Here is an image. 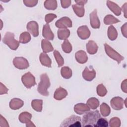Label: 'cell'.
Returning a JSON list of instances; mask_svg holds the SVG:
<instances>
[{"instance_id": "29", "label": "cell", "mask_w": 127, "mask_h": 127, "mask_svg": "<svg viewBox=\"0 0 127 127\" xmlns=\"http://www.w3.org/2000/svg\"><path fill=\"white\" fill-rule=\"evenodd\" d=\"M120 21L119 19L111 14L107 15L104 18V22L106 25H111L119 22Z\"/></svg>"}, {"instance_id": "1", "label": "cell", "mask_w": 127, "mask_h": 127, "mask_svg": "<svg viewBox=\"0 0 127 127\" xmlns=\"http://www.w3.org/2000/svg\"><path fill=\"white\" fill-rule=\"evenodd\" d=\"M101 115L98 110L89 111L85 114L82 118L83 127H95Z\"/></svg>"}, {"instance_id": "41", "label": "cell", "mask_w": 127, "mask_h": 127, "mask_svg": "<svg viewBox=\"0 0 127 127\" xmlns=\"http://www.w3.org/2000/svg\"><path fill=\"white\" fill-rule=\"evenodd\" d=\"M62 6L64 8H66L71 4V0H61Z\"/></svg>"}, {"instance_id": "22", "label": "cell", "mask_w": 127, "mask_h": 127, "mask_svg": "<svg viewBox=\"0 0 127 127\" xmlns=\"http://www.w3.org/2000/svg\"><path fill=\"white\" fill-rule=\"evenodd\" d=\"M32 118V115L27 112H24L20 114L19 116V120L22 123L27 124L30 123L31 121V119Z\"/></svg>"}, {"instance_id": "6", "label": "cell", "mask_w": 127, "mask_h": 127, "mask_svg": "<svg viewBox=\"0 0 127 127\" xmlns=\"http://www.w3.org/2000/svg\"><path fill=\"white\" fill-rule=\"evenodd\" d=\"M21 80L24 85L28 89L31 88L36 84L35 77L30 72L24 74L21 77Z\"/></svg>"}, {"instance_id": "26", "label": "cell", "mask_w": 127, "mask_h": 127, "mask_svg": "<svg viewBox=\"0 0 127 127\" xmlns=\"http://www.w3.org/2000/svg\"><path fill=\"white\" fill-rule=\"evenodd\" d=\"M108 37L111 41L115 40L118 37L117 31L113 25H111L108 27Z\"/></svg>"}, {"instance_id": "39", "label": "cell", "mask_w": 127, "mask_h": 127, "mask_svg": "<svg viewBox=\"0 0 127 127\" xmlns=\"http://www.w3.org/2000/svg\"><path fill=\"white\" fill-rule=\"evenodd\" d=\"M38 1L36 0H23V3L24 4L28 7H33L35 6Z\"/></svg>"}, {"instance_id": "8", "label": "cell", "mask_w": 127, "mask_h": 127, "mask_svg": "<svg viewBox=\"0 0 127 127\" xmlns=\"http://www.w3.org/2000/svg\"><path fill=\"white\" fill-rule=\"evenodd\" d=\"M55 25L57 27L60 29L71 27L72 21L69 18L64 16L58 20L55 23Z\"/></svg>"}, {"instance_id": "35", "label": "cell", "mask_w": 127, "mask_h": 127, "mask_svg": "<svg viewBox=\"0 0 127 127\" xmlns=\"http://www.w3.org/2000/svg\"><path fill=\"white\" fill-rule=\"evenodd\" d=\"M54 55L58 63V67L62 66L64 64V60L60 53L57 50H55L54 52Z\"/></svg>"}, {"instance_id": "47", "label": "cell", "mask_w": 127, "mask_h": 127, "mask_svg": "<svg viewBox=\"0 0 127 127\" xmlns=\"http://www.w3.org/2000/svg\"><path fill=\"white\" fill-rule=\"evenodd\" d=\"M127 3H125L124 5H123L122 6V10L123 11V12H124V16L125 17V18H127V14H126V13H127Z\"/></svg>"}, {"instance_id": "44", "label": "cell", "mask_w": 127, "mask_h": 127, "mask_svg": "<svg viewBox=\"0 0 127 127\" xmlns=\"http://www.w3.org/2000/svg\"><path fill=\"white\" fill-rule=\"evenodd\" d=\"M121 31L123 36L127 38V23H125L121 27Z\"/></svg>"}, {"instance_id": "25", "label": "cell", "mask_w": 127, "mask_h": 127, "mask_svg": "<svg viewBox=\"0 0 127 127\" xmlns=\"http://www.w3.org/2000/svg\"><path fill=\"white\" fill-rule=\"evenodd\" d=\"M74 13L79 17H83L84 15V5H81L77 4H73L72 5Z\"/></svg>"}, {"instance_id": "33", "label": "cell", "mask_w": 127, "mask_h": 127, "mask_svg": "<svg viewBox=\"0 0 127 127\" xmlns=\"http://www.w3.org/2000/svg\"><path fill=\"white\" fill-rule=\"evenodd\" d=\"M31 40V36L28 32L22 33L19 36V42L22 44L28 43Z\"/></svg>"}, {"instance_id": "30", "label": "cell", "mask_w": 127, "mask_h": 127, "mask_svg": "<svg viewBox=\"0 0 127 127\" xmlns=\"http://www.w3.org/2000/svg\"><path fill=\"white\" fill-rule=\"evenodd\" d=\"M86 104L90 107V108L95 110L98 107L99 105V101L95 97H91L87 100Z\"/></svg>"}, {"instance_id": "5", "label": "cell", "mask_w": 127, "mask_h": 127, "mask_svg": "<svg viewBox=\"0 0 127 127\" xmlns=\"http://www.w3.org/2000/svg\"><path fill=\"white\" fill-rule=\"evenodd\" d=\"M104 47L106 54L114 60L116 61L119 64L121 62V61L124 60V58L107 43L104 44Z\"/></svg>"}, {"instance_id": "24", "label": "cell", "mask_w": 127, "mask_h": 127, "mask_svg": "<svg viewBox=\"0 0 127 127\" xmlns=\"http://www.w3.org/2000/svg\"><path fill=\"white\" fill-rule=\"evenodd\" d=\"M41 46L44 53H49L54 50L51 43L46 39H43L41 42Z\"/></svg>"}, {"instance_id": "42", "label": "cell", "mask_w": 127, "mask_h": 127, "mask_svg": "<svg viewBox=\"0 0 127 127\" xmlns=\"http://www.w3.org/2000/svg\"><path fill=\"white\" fill-rule=\"evenodd\" d=\"M0 127H9L8 124L5 119L3 118L2 115H0Z\"/></svg>"}, {"instance_id": "19", "label": "cell", "mask_w": 127, "mask_h": 127, "mask_svg": "<svg viewBox=\"0 0 127 127\" xmlns=\"http://www.w3.org/2000/svg\"><path fill=\"white\" fill-rule=\"evenodd\" d=\"M24 105V102L19 98H13L9 102V107L12 110H17Z\"/></svg>"}, {"instance_id": "17", "label": "cell", "mask_w": 127, "mask_h": 127, "mask_svg": "<svg viewBox=\"0 0 127 127\" xmlns=\"http://www.w3.org/2000/svg\"><path fill=\"white\" fill-rule=\"evenodd\" d=\"M107 5L109 7V8L117 16H119L121 14L122 9L120 7V6L116 4V3L110 1H107Z\"/></svg>"}, {"instance_id": "48", "label": "cell", "mask_w": 127, "mask_h": 127, "mask_svg": "<svg viewBox=\"0 0 127 127\" xmlns=\"http://www.w3.org/2000/svg\"><path fill=\"white\" fill-rule=\"evenodd\" d=\"M26 126L27 127H32V126H33V127H35V125H34L33 123L32 122H30V123L26 124Z\"/></svg>"}, {"instance_id": "16", "label": "cell", "mask_w": 127, "mask_h": 127, "mask_svg": "<svg viewBox=\"0 0 127 127\" xmlns=\"http://www.w3.org/2000/svg\"><path fill=\"white\" fill-rule=\"evenodd\" d=\"M75 58L76 61L81 64L85 63L88 60V57L86 52L82 50L77 51L75 54Z\"/></svg>"}, {"instance_id": "9", "label": "cell", "mask_w": 127, "mask_h": 127, "mask_svg": "<svg viewBox=\"0 0 127 127\" xmlns=\"http://www.w3.org/2000/svg\"><path fill=\"white\" fill-rule=\"evenodd\" d=\"M124 104V100L120 97H115L113 98L110 101L111 107L116 110L122 109Z\"/></svg>"}, {"instance_id": "18", "label": "cell", "mask_w": 127, "mask_h": 127, "mask_svg": "<svg viewBox=\"0 0 127 127\" xmlns=\"http://www.w3.org/2000/svg\"><path fill=\"white\" fill-rule=\"evenodd\" d=\"M67 95V92L64 88L60 87L57 88L54 94V98L57 100H61L66 97Z\"/></svg>"}, {"instance_id": "7", "label": "cell", "mask_w": 127, "mask_h": 127, "mask_svg": "<svg viewBox=\"0 0 127 127\" xmlns=\"http://www.w3.org/2000/svg\"><path fill=\"white\" fill-rule=\"evenodd\" d=\"M14 66L19 69H26L29 66L28 61L23 57H15L13 60Z\"/></svg>"}, {"instance_id": "34", "label": "cell", "mask_w": 127, "mask_h": 127, "mask_svg": "<svg viewBox=\"0 0 127 127\" xmlns=\"http://www.w3.org/2000/svg\"><path fill=\"white\" fill-rule=\"evenodd\" d=\"M62 48L65 53H70L72 51V46L68 40H65L62 44Z\"/></svg>"}, {"instance_id": "13", "label": "cell", "mask_w": 127, "mask_h": 127, "mask_svg": "<svg viewBox=\"0 0 127 127\" xmlns=\"http://www.w3.org/2000/svg\"><path fill=\"white\" fill-rule=\"evenodd\" d=\"M96 76V71L92 67L91 70L86 67L82 72V77L86 81H92Z\"/></svg>"}, {"instance_id": "21", "label": "cell", "mask_w": 127, "mask_h": 127, "mask_svg": "<svg viewBox=\"0 0 127 127\" xmlns=\"http://www.w3.org/2000/svg\"><path fill=\"white\" fill-rule=\"evenodd\" d=\"M98 47L97 44L94 41H89L86 44V50L87 52L91 55L95 54L97 53Z\"/></svg>"}, {"instance_id": "20", "label": "cell", "mask_w": 127, "mask_h": 127, "mask_svg": "<svg viewBox=\"0 0 127 127\" xmlns=\"http://www.w3.org/2000/svg\"><path fill=\"white\" fill-rule=\"evenodd\" d=\"M40 61L41 62V64L45 66H47L48 67H51V64H52V61L50 57L44 53H41L40 57H39Z\"/></svg>"}, {"instance_id": "14", "label": "cell", "mask_w": 127, "mask_h": 127, "mask_svg": "<svg viewBox=\"0 0 127 127\" xmlns=\"http://www.w3.org/2000/svg\"><path fill=\"white\" fill-rule=\"evenodd\" d=\"M90 110V107L87 104L82 103H78L74 107V112L78 115H82L86 112L89 111Z\"/></svg>"}, {"instance_id": "46", "label": "cell", "mask_w": 127, "mask_h": 127, "mask_svg": "<svg viewBox=\"0 0 127 127\" xmlns=\"http://www.w3.org/2000/svg\"><path fill=\"white\" fill-rule=\"evenodd\" d=\"M74 1L76 3V4L81 5H84L85 4H86L87 2V0H75Z\"/></svg>"}, {"instance_id": "2", "label": "cell", "mask_w": 127, "mask_h": 127, "mask_svg": "<svg viewBox=\"0 0 127 127\" xmlns=\"http://www.w3.org/2000/svg\"><path fill=\"white\" fill-rule=\"evenodd\" d=\"M50 86L49 78L46 73H43L40 76V82H39L37 91L41 95L48 96L49 94L48 89Z\"/></svg>"}, {"instance_id": "23", "label": "cell", "mask_w": 127, "mask_h": 127, "mask_svg": "<svg viewBox=\"0 0 127 127\" xmlns=\"http://www.w3.org/2000/svg\"><path fill=\"white\" fill-rule=\"evenodd\" d=\"M70 35V31L67 28L60 29L58 30V37L60 40H66Z\"/></svg>"}, {"instance_id": "28", "label": "cell", "mask_w": 127, "mask_h": 127, "mask_svg": "<svg viewBox=\"0 0 127 127\" xmlns=\"http://www.w3.org/2000/svg\"><path fill=\"white\" fill-rule=\"evenodd\" d=\"M61 73L62 77L65 79H69L72 76V70L68 66H64L62 67L61 70Z\"/></svg>"}, {"instance_id": "12", "label": "cell", "mask_w": 127, "mask_h": 127, "mask_svg": "<svg viewBox=\"0 0 127 127\" xmlns=\"http://www.w3.org/2000/svg\"><path fill=\"white\" fill-rule=\"evenodd\" d=\"M77 33L79 37L82 40L87 39L90 36V31L86 25L80 26L77 30Z\"/></svg>"}, {"instance_id": "40", "label": "cell", "mask_w": 127, "mask_h": 127, "mask_svg": "<svg viewBox=\"0 0 127 127\" xmlns=\"http://www.w3.org/2000/svg\"><path fill=\"white\" fill-rule=\"evenodd\" d=\"M57 15L53 13H49L46 15L45 17V21L46 22L47 24H48L49 23L52 21L55 18H57Z\"/></svg>"}, {"instance_id": "45", "label": "cell", "mask_w": 127, "mask_h": 127, "mask_svg": "<svg viewBox=\"0 0 127 127\" xmlns=\"http://www.w3.org/2000/svg\"><path fill=\"white\" fill-rule=\"evenodd\" d=\"M127 79H125L121 84V88L123 91L125 93H127Z\"/></svg>"}, {"instance_id": "36", "label": "cell", "mask_w": 127, "mask_h": 127, "mask_svg": "<svg viewBox=\"0 0 127 127\" xmlns=\"http://www.w3.org/2000/svg\"><path fill=\"white\" fill-rule=\"evenodd\" d=\"M107 93V90L103 84H100L97 86V93L99 96L101 97H103L106 95Z\"/></svg>"}, {"instance_id": "10", "label": "cell", "mask_w": 127, "mask_h": 127, "mask_svg": "<svg viewBox=\"0 0 127 127\" xmlns=\"http://www.w3.org/2000/svg\"><path fill=\"white\" fill-rule=\"evenodd\" d=\"M28 31L33 36L37 37L39 35V26L37 22L31 21L29 22L26 26Z\"/></svg>"}, {"instance_id": "37", "label": "cell", "mask_w": 127, "mask_h": 127, "mask_svg": "<svg viewBox=\"0 0 127 127\" xmlns=\"http://www.w3.org/2000/svg\"><path fill=\"white\" fill-rule=\"evenodd\" d=\"M121 123V120L119 118L113 117L109 121V126L111 127H119Z\"/></svg>"}, {"instance_id": "11", "label": "cell", "mask_w": 127, "mask_h": 127, "mask_svg": "<svg viewBox=\"0 0 127 127\" xmlns=\"http://www.w3.org/2000/svg\"><path fill=\"white\" fill-rule=\"evenodd\" d=\"M90 22L91 26L93 28H99L100 26V22L97 16V9H94L90 14Z\"/></svg>"}, {"instance_id": "27", "label": "cell", "mask_w": 127, "mask_h": 127, "mask_svg": "<svg viewBox=\"0 0 127 127\" xmlns=\"http://www.w3.org/2000/svg\"><path fill=\"white\" fill-rule=\"evenodd\" d=\"M43 101L42 100L34 99L32 101L31 106L32 108L37 112H41L42 110Z\"/></svg>"}, {"instance_id": "31", "label": "cell", "mask_w": 127, "mask_h": 127, "mask_svg": "<svg viewBox=\"0 0 127 127\" xmlns=\"http://www.w3.org/2000/svg\"><path fill=\"white\" fill-rule=\"evenodd\" d=\"M44 6L48 10H55L57 7V1L55 0H47L44 1Z\"/></svg>"}, {"instance_id": "38", "label": "cell", "mask_w": 127, "mask_h": 127, "mask_svg": "<svg viewBox=\"0 0 127 127\" xmlns=\"http://www.w3.org/2000/svg\"><path fill=\"white\" fill-rule=\"evenodd\" d=\"M108 126V121L104 118H99L97 121L96 125L95 127H107Z\"/></svg>"}, {"instance_id": "32", "label": "cell", "mask_w": 127, "mask_h": 127, "mask_svg": "<svg viewBox=\"0 0 127 127\" xmlns=\"http://www.w3.org/2000/svg\"><path fill=\"white\" fill-rule=\"evenodd\" d=\"M100 110L101 115L104 117H107L109 116L111 112L110 107L105 103H103L100 105Z\"/></svg>"}, {"instance_id": "15", "label": "cell", "mask_w": 127, "mask_h": 127, "mask_svg": "<svg viewBox=\"0 0 127 127\" xmlns=\"http://www.w3.org/2000/svg\"><path fill=\"white\" fill-rule=\"evenodd\" d=\"M42 35L47 40H53L54 39V34L51 30L49 24H46L43 26Z\"/></svg>"}, {"instance_id": "43", "label": "cell", "mask_w": 127, "mask_h": 127, "mask_svg": "<svg viewBox=\"0 0 127 127\" xmlns=\"http://www.w3.org/2000/svg\"><path fill=\"white\" fill-rule=\"evenodd\" d=\"M0 94L2 95L3 94H6L8 91V89L4 85H3L1 82H0Z\"/></svg>"}, {"instance_id": "3", "label": "cell", "mask_w": 127, "mask_h": 127, "mask_svg": "<svg viewBox=\"0 0 127 127\" xmlns=\"http://www.w3.org/2000/svg\"><path fill=\"white\" fill-rule=\"evenodd\" d=\"M81 118L75 116L71 115L69 117L65 119L60 125L61 127H81Z\"/></svg>"}, {"instance_id": "4", "label": "cell", "mask_w": 127, "mask_h": 127, "mask_svg": "<svg viewBox=\"0 0 127 127\" xmlns=\"http://www.w3.org/2000/svg\"><path fill=\"white\" fill-rule=\"evenodd\" d=\"M2 41L4 44L13 50H17L19 45V42L14 39V34L11 32H7L4 36Z\"/></svg>"}]
</instances>
